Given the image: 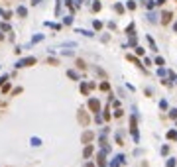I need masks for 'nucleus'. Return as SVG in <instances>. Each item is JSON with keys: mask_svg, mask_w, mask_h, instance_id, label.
Returning <instances> with one entry per match:
<instances>
[{"mask_svg": "<svg viewBox=\"0 0 177 167\" xmlns=\"http://www.w3.org/2000/svg\"><path fill=\"white\" fill-rule=\"evenodd\" d=\"M169 18H171V14H169V12H165V14H163V24H167V22H169Z\"/></svg>", "mask_w": 177, "mask_h": 167, "instance_id": "obj_1", "label": "nucleus"}]
</instances>
